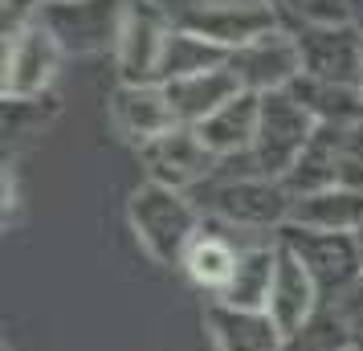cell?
I'll use <instances>...</instances> for the list:
<instances>
[{
  "label": "cell",
  "instance_id": "obj_1",
  "mask_svg": "<svg viewBox=\"0 0 363 351\" xmlns=\"http://www.w3.org/2000/svg\"><path fill=\"white\" fill-rule=\"evenodd\" d=\"M127 221H131L135 241L143 245L155 266H180L184 250L192 245V237L204 225V213L188 201V192L164 184H143L127 201Z\"/></svg>",
  "mask_w": 363,
  "mask_h": 351
},
{
  "label": "cell",
  "instance_id": "obj_2",
  "mask_svg": "<svg viewBox=\"0 0 363 351\" xmlns=\"http://www.w3.org/2000/svg\"><path fill=\"white\" fill-rule=\"evenodd\" d=\"M290 213H294V192L286 188V180L257 176V172L225 176L208 192V217L220 221L233 233L278 237V229L290 221Z\"/></svg>",
  "mask_w": 363,
  "mask_h": 351
},
{
  "label": "cell",
  "instance_id": "obj_3",
  "mask_svg": "<svg viewBox=\"0 0 363 351\" xmlns=\"http://www.w3.org/2000/svg\"><path fill=\"white\" fill-rule=\"evenodd\" d=\"M318 131V118L290 94V90H274L262 94V123H257V143H253V167L257 176H274L286 180L294 172L298 155Z\"/></svg>",
  "mask_w": 363,
  "mask_h": 351
},
{
  "label": "cell",
  "instance_id": "obj_4",
  "mask_svg": "<svg viewBox=\"0 0 363 351\" xmlns=\"http://www.w3.org/2000/svg\"><path fill=\"white\" fill-rule=\"evenodd\" d=\"M278 245L306 266L323 302H339L363 278V262L351 233H323V229H306V225L286 221L278 229Z\"/></svg>",
  "mask_w": 363,
  "mask_h": 351
},
{
  "label": "cell",
  "instance_id": "obj_5",
  "mask_svg": "<svg viewBox=\"0 0 363 351\" xmlns=\"http://www.w3.org/2000/svg\"><path fill=\"white\" fill-rule=\"evenodd\" d=\"M172 29L176 21L155 0H131L123 9V29L115 45L123 86H164V53Z\"/></svg>",
  "mask_w": 363,
  "mask_h": 351
},
{
  "label": "cell",
  "instance_id": "obj_6",
  "mask_svg": "<svg viewBox=\"0 0 363 351\" xmlns=\"http://www.w3.org/2000/svg\"><path fill=\"white\" fill-rule=\"evenodd\" d=\"M62 57H66V50L57 45V37L41 21H29L13 33H4V78H0L4 102L41 99L50 90V82L57 78Z\"/></svg>",
  "mask_w": 363,
  "mask_h": 351
},
{
  "label": "cell",
  "instance_id": "obj_7",
  "mask_svg": "<svg viewBox=\"0 0 363 351\" xmlns=\"http://www.w3.org/2000/svg\"><path fill=\"white\" fill-rule=\"evenodd\" d=\"M118 0H50L37 9V21L57 37L66 53H99L106 45H118L123 29Z\"/></svg>",
  "mask_w": 363,
  "mask_h": 351
},
{
  "label": "cell",
  "instance_id": "obj_8",
  "mask_svg": "<svg viewBox=\"0 0 363 351\" xmlns=\"http://www.w3.org/2000/svg\"><path fill=\"white\" fill-rule=\"evenodd\" d=\"M229 69L237 74L241 90L249 94H274V90H290L302 78V50H298L294 33L269 29L257 41H249L241 50L229 53Z\"/></svg>",
  "mask_w": 363,
  "mask_h": 351
},
{
  "label": "cell",
  "instance_id": "obj_9",
  "mask_svg": "<svg viewBox=\"0 0 363 351\" xmlns=\"http://www.w3.org/2000/svg\"><path fill=\"white\" fill-rule=\"evenodd\" d=\"M139 160L147 167L151 184L176 188V192H188V188L213 180V172L220 167V160L204 147L196 127H176V131L160 135L155 143L139 147Z\"/></svg>",
  "mask_w": 363,
  "mask_h": 351
},
{
  "label": "cell",
  "instance_id": "obj_10",
  "mask_svg": "<svg viewBox=\"0 0 363 351\" xmlns=\"http://www.w3.org/2000/svg\"><path fill=\"white\" fill-rule=\"evenodd\" d=\"M294 37L306 78L363 90V37L355 25H314V29H298Z\"/></svg>",
  "mask_w": 363,
  "mask_h": 351
},
{
  "label": "cell",
  "instance_id": "obj_11",
  "mask_svg": "<svg viewBox=\"0 0 363 351\" xmlns=\"http://www.w3.org/2000/svg\"><path fill=\"white\" fill-rule=\"evenodd\" d=\"M180 29L188 33L204 37V41H213L220 50H241L249 41H257L262 33L269 29H278V21H274V4H265V0H241V4H196V9H188L184 17H176Z\"/></svg>",
  "mask_w": 363,
  "mask_h": 351
},
{
  "label": "cell",
  "instance_id": "obj_12",
  "mask_svg": "<svg viewBox=\"0 0 363 351\" xmlns=\"http://www.w3.org/2000/svg\"><path fill=\"white\" fill-rule=\"evenodd\" d=\"M233 233V229H229ZM220 233L216 225H208V217H204V225H200V233L192 237V245L184 250V278L196 286L204 299L213 302L225 294V286L233 282V274H237V262H241V250H245L249 241H237V237Z\"/></svg>",
  "mask_w": 363,
  "mask_h": 351
},
{
  "label": "cell",
  "instance_id": "obj_13",
  "mask_svg": "<svg viewBox=\"0 0 363 351\" xmlns=\"http://www.w3.org/2000/svg\"><path fill=\"white\" fill-rule=\"evenodd\" d=\"M111 118H115L118 135L135 147H147L160 135L180 127L164 86H118L111 99Z\"/></svg>",
  "mask_w": 363,
  "mask_h": 351
},
{
  "label": "cell",
  "instance_id": "obj_14",
  "mask_svg": "<svg viewBox=\"0 0 363 351\" xmlns=\"http://www.w3.org/2000/svg\"><path fill=\"white\" fill-rule=\"evenodd\" d=\"M204 335L213 351H281L286 335L265 311H241L225 302H204Z\"/></svg>",
  "mask_w": 363,
  "mask_h": 351
},
{
  "label": "cell",
  "instance_id": "obj_15",
  "mask_svg": "<svg viewBox=\"0 0 363 351\" xmlns=\"http://www.w3.org/2000/svg\"><path fill=\"white\" fill-rule=\"evenodd\" d=\"M318 311H323V294H318L314 278L306 274V266L298 262L294 253H286L278 245V274H274V290H269V302H265V315L274 318L278 331L290 339Z\"/></svg>",
  "mask_w": 363,
  "mask_h": 351
},
{
  "label": "cell",
  "instance_id": "obj_16",
  "mask_svg": "<svg viewBox=\"0 0 363 351\" xmlns=\"http://www.w3.org/2000/svg\"><path fill=\"white\" fill-rule=\"evenodd\" d=\"M257 123H262V94L241 90L237 99H229L216 115H208L196 131L204 139V147L213 151L220 164L229 160H249L253 143H257Z\"/></svg>",
  "mask_w": 363,
  "mask_h": 351
},
{
  "label": "cell",
  "instance_id": "obj_17",
  "mask_svg": "<svg viewBox=\"0 0 363 351\" xmlns=\"http://www.w3.org/2000/svg\"><path fill=\"white\" fill-rule=\"evenodd\" d=\"M167 90V102L176 111V123L180 127H200L208 115H216L229 99L241 94V82L229 66H216V69H204V74H188V78H172L164 82Z\"/></svg>",
  "mask_w": 363,
  "mask_h": 351
},
{
  "label": "cell",
  "instance_id": "obj_18",
  "mask_svg": "<svg viewBox=\"0 0 363 351\" xmlns=\"http://www.w3.org/2000/svg\"><path fill=\"white\" fill-rule=\"evenodd\" d=\"M274 274H278V237L274 241H249L245 250H241L233 282L213 302L241 306V311H265L269 290H274Z\"/></svg>",
  "mask_w": 363,
  "mask_h": 351
},
{
  "label": "cell",
  "instance_id": "obj_19",
  "mask_svg": "<svg viewBox=\"0 0 363 351\" xmlns=\"http://www.w3.org/2000/svg\"><path fill=\"white\" fill-rule=\"evenodd\" d=\"M347 127H351V123H347ZM339 151H343V127L318 123L314 139L306 143V151L298 155L294 172L286 176V188H290L294 196H311V192L339 188Z\"/></svg>",
  "mask_w": 363,
  "mask_h": 351
},
{
  "label": "cell",
  "instance_id": "obj_20",
  "mask_svg": "<svg viewBox=\"0 0 363 351\" xmlns=\"http://www.w3.org/2000/svg\"><path fill=\"white\" fill-rule=\"evenodd\" d=\"M294 225L323 229V233H355L363 225V192L355 188H327L311 196H294Z\"/></svg>",
  "mask_w": 363,
  "mask_h": 351
},
{
  "label": "cell",
  "instance_id": "obj_21",
  "mask_svg": "<svg viewBox=\"0 0 363 351\" xmlns=\"http://www.w3.org/2000/svg\"><path fill=\"white\" fill-rule=\"evenodd\" d=\"M306 111H311L318 123H335V127H347V123H359L363 118V90L359 86H339V82H318V78H298L290 86Z\"/></svg>",
  "mask_w": 363,
  "mask_h": 351
},
{
  "label": "cell",
  "instance_id": "obj_22",
  "mask_svg": "<svg viewBox=\"0 0 363 351\" xmlns=\"http://www.w3.org/2000/svg\"><path fill=\"white\" fill-rule=\"evenodd\" d=\"M216 66H229V50L188 33L180 25L172 29V41H167V53H164V82L188 78V74H204V69H216Z\"/></svg>",
  "mask_w": 363,
  "mask_h": 351
},
{
  "label": "cell",
  "instance_id": "obj_23",
  "mask_svg": "<svg viewBox=\"0 0 363 351\" xmlns=\"http://www.w3.org/2000/svg\"><path fill=\"white\" fill-rule=\"evenodd\" d=\"M339 188L363 192V118L343 127V151H339Z\"/></svg>",
  "mask_w": 363,
  "mask_h": 351
},
{
  "label": "cell",
  "instance_id": "obj_24",
  "mask_svg": "<svg viewBox=\"0 0 363 351\" xmlns=\"http://www.w3.org/2000/svg\"><path fill=\"white\" fill-rule=\"evenodd\" d=\"M327 306H335V315L343 318L347 335H351V343L363 351V278L351 286V290H347L339 302H327Z\"/></svg>",
  "mask_w": 363,
  "mask_h": 351
},
{
  "label": "cell",
  "instance_id": "obj_25",
  "mask_svg": "<svg viewBox=\"0 0 363 351\" xmlns=\"http://www.w3.org/2000/svg\"><path fill=\"white\" fill-rule=\"evenodd\" d=\"M351 25H355L359 37H363V0H351Z\"/></svg>",
  "mask_w": 363,
  "mask_h": 351
},
{
  "label": "cell",
  "instance_id": "obj_26",
  "mask_svg": "<svg viewBox=\"0 0 363 351\" xmlns=\"http://www.w3.org/2000/svg\"><path fill=\"white\" fill-rule=\"evenodd\" d=\"M351 237H355V250H359V262H363V225H359V229H355Z\"/></svg>",
  "mask_w": 363,
  "mask_h": 351
},
{
  "label": "cell",
  "instance_id": "obj_27",
  "mask_svg": "<svg viewBox=\"0 0 363 351\" xmlns=\"http://www.w3.org/2000/svg\"><path fill=\"white\" fill-rule=\"evenodd\" d=\"M347 351H355V347H347Z\"/></svg>",
  "mask_w": 363,
  "mask_h": 351
}]
</instances>
